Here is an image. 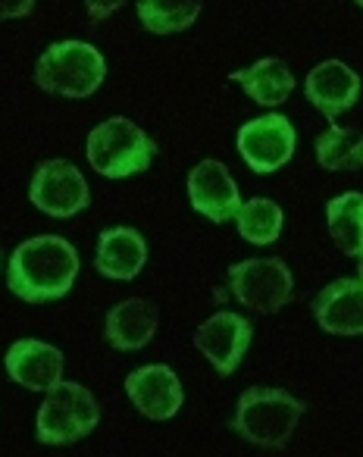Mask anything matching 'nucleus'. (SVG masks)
I'll use <instances>...</instances> for the list:
<instances>
[{
  "label": "nucleus",
  "mask_w": 363,
  "mask_h": 457,
  "mask_svg": "<svg viewBox=\"0 0 363 457\" xmlns=\"http://www.w3.org/2000/svg\"><path fill=\"white\" fill-rule=\"evenodd\" d=\"M78 251L60 236H35L13 251L7 288L26 304H47L70 295L78 276Z\"/></svg>",
  "instance_id": "f257e3e1"
},
{
  "label": "nucleus",
  "mask_w": 363,
  "mask_h": 457,
  "mask_svg": "<svg viewBox=\"0 0 363 457\" xmlns=\"http://www.w3.org/2000/svg\"><path fill=\"white\" fill-rule=\"evenodd\" d=\"M301 413H304V401H298L294 395L282 388L254 386L238 398L232 429L257 448L279 451L292 442Z\"/></svg>",
  "instance_id": "f03ea898"
},
{
  "label": "nucleus",
  "mask_w": 363,
  "mask_h": 457,
  "mask_svg": "<svg viewBox=\"0 0 363 457\" xmlns=\"http://www.w3.org/2000/svg\"><path fill=\"white\" fill-rule=\"evenodd\" d=\"M107 79V60L88 41H57L35 63V85L47 95L85 101Z\"/></svg>",
  "instance_id": "7ed1b4c3"
},
{
  "label": "nucleus",
  "mask_w": 363,
  "mask_h": 457,
  "mask_svg": "<svg viewBox=\"0 0 363 457\" xmlns=\"http://www.w3.org/2000/svg\"><path fill=\"white\" fill-rule=\"evenodd\" d=\"M153 154H157V145L126 116H113L95 126L88 135V163L103 179L141 176L151 170Z\"/></svg>",
  "instance_id": "20e7f679"
},
{
  "label": "nucleus",
  "mask_w": 363,
  "mask_h": 457,
  "mask_svg": "<svg viewBox=\"0 0 363 457\" xmlns=\"http://www.w3.org/2000/svg\"><path fill=\"white\" fill-rule=\"evenodd\" d=\"M101 423V407L95 395L78 382L60 379L47 388V398L38 411V442L45 445H72L91 436Z\"/></svg>",
  "instance_id": "39448f33"
},
{
  "label": "nucleus",
  "mask_w": 363,
  "mask_h": 457,
  "mask_svg": "<svg viewBox=\"0 0 363 457\" xmlns=\"http://www.w3.org/2000/svg\"><path fill=\"white\" fill-rule=\"evenodd\" d=\"M229 288L242 307L269 317L292 301L294 276L279 257H254V261H242L229 270Z\"/></svg>",
  "instance_id": "423d86ee"
},
{
  "label": "nucleus",
  "mask_w": 363,
  "mask_h": 457,
  "mask_svg": "<svg viewBox=\"0 0 363 457\" xmlns=\"http://www.w3.org/2000/svg\"><path fill=\"white\" fill-rule=\"evenodd\" d=\"M29 197L41 213L57 216V220H70L91 204L88 182L70 160H45L35 170Z\"/></svg>",
  "instance_id": "0eeeda50"
},
{
  "label": "nucleus",
  "mask_w": 363,
  "mask_h": 457,
  "mask_svg": "<svg viewBox=\"0 0 363 457\" xmlns=\"http://www.w3.org/2000/svg\"><path fill=\"white\" fill-rule=\"evenodd\" d=\"M294 126L282 113H267L238 129V154L260 176L282 170L294 157Z\"/></svg>",
  "instance_id": "6e6552de"
},
{
  "label": "nucleus",
  "mask_w": 363,
  "mask_h": 457,
  "mask_svg": "<svg viewBox=\"0 0 363 457\" xmlns=\"http://www.w3.org/2000/svg\"><path fill=\"white\" fill-rule=\"evenodd\" d=\"M251 338H254L251 320H244L242 313H232V311L213 313L194 332V345L213 363V370L219 376H232L242 367L244 351L251 348Z\"/></svg>",
  "instance_id": "1a4fd4ad"
},
{
  "label": "nucleus",
  "mask_w": 363,
  "mask_h": 457,
  "mask_svg": "<svg viewBox=\"0 0 363 457\" xmlns=\"http://www.w3.org/2000/svg\"><path fill=\"white\" fill-rule=\"evenodd\" d=\"M126 392L141 417L147 420H172L186 401L182 379L166 363H147L126 376Z\"/></svg>",
  "instance_id": "9d476101"
},
{
  "label": "nucleus",
  "mask_w": 363,
  "mask_h": 457,
  "mask_svg": "<svg viewBox=\"0 0 363 457\" xmlns=\"http://www.w3.org/2000/svg\"><path fill=\"white\" fill-rule=\"evenodd\" d=\"M188 197H192V207L217 226L232 222L242 207L235 179H232L229 166L219 160H204L188 172Z\"/></svg>",
  "instance_id": "9b49d317"
},
{
  "label": "nucleus",
  "mask_w": 363,
  "mask_h": 457,
  "mask_svg": "<svg viewBox=\"0 0 363 457\" xmlns=\"http://www.w3.org/2000/svg\"><path fill=\"white\" fill-rule=\"evenodd\" d=\"M304 95L332 122L360 101V76L342 60H326L310 70L304 82Z\"/></svg>",
  "instance_id": "f8f14e48"
},
{
  "label": "nucleus",
  "mask_w": 363,
  "mask_h": 457,
  "mask_svg": "<svg viewBox=\"0 0 363 457\" xmlns=\"http://www.w3.org/2000/svg\"><path fill=\"white\" fill-rule=\"evenodd\" d=\"M313 317L329 336L363 332V279H335L313 298Z\"/></svg>",
  "instance_id": "ddd939ff"
},
{
  "label": "nucleus",
  "mask_w": 363,
  "mask_h": 457,
  "mask_svg": "<svg viewBox=\"0 0 363 457\" xmlns=\"http://www.w3.org/2000/svg\"><path fill=\"white\" fill-rule=\"evenodd\" d=\"M7 373L16 386L47 392L63 379V351H57L47 342L22 338L7 351Z\"/></svg>",
  "instance_id": "4468645a"
},
{
  "label": "nucleus",
  "mask_w": 363,
  "mask_h": 457,
  "mask_svg": "<svg viewBox=\"0 0 363 457\" xmlns=\"http://www.w3.org/2000/svg\"><path fill=\"white\" fill-rule=\"evenodd\" d=\"M147 263V242L141 238V232L128 226L103 228L97 238L95 251V270L107 279H135Z\"/></svg>",
  "instance_id": "2eb2a0df"
},
{
  "label": "nucleus",
  "mask_w": 363,
  "mask_h": 457,
  "mask_svg": "<svg viewBox=\"0 0 363 457\" xmlns=\"http://www.w3.org/2000/svg\"><path fill=\"white\" fill-rule=\"evenodd\" d=\"M157 326H160V313L151 301L128 298L107 311L103 336H107V345H113L116 351H141L157 336Z\"/></svg>",
  "instance_id": "dca6fc26"
},
{
  "label": "nucleus",
  "mask_w": 363,
  "mask_h": 457,
  "mask_svg": "<svg viewBox=\"0 0 363 457\" xmlns=\"http://www.w3.org/2000/svg\"><path fill=\"white\" fill-rule=\"evenodd\" d=\"M232 82L242 85L244 95L260 104V107H279L294 91L292 70H288V63H282V60H276V57L257 60L248 70L232 72Z\"/></svg>",
  "instance_id": "f3484780"
},
{
  "label": "nucleus",
  "mask_w": 363,
  "mask_h": 457,
  "mask_svg": "<svg viewBox=\"0 0 363 457\" xmlns=\"http://www.w3.org/2000/svg\"><path fill=\"white\" fill-rule=\"evenodd\" d=\"M326 220H329V236L338 251L357 257L363 251V195L360 191H344L335 201L326 204Z\"/></svg>",
  "instance_id": "a211bd4d"
},
{
  "label": "nucleus",
  "mask_w": 363,
  "mask_h": 457,
  "mask_svg": "<svg viewBox=\"0 0 363 457\" xmlns=\"http://www.w3.org/2000/svg\"><path fill=\"white\" fill-rule=\"evenodd\" d=\"M317 160L326 172H357L363 170V132L332 126L317 138Z\"/></svg>",
  "instance_id": "6ab92c4d"
},
{
  "label": "nucleus",
  "mask_w": 363,
  "mask_h": 457,
  "mask_svg": "<svg viewBox=\"0 0 363 457\" xmlns=\"http://www.w3.org/2000/svg\"><path fill=\"white\" fill-rule=\"evenodd\" d=\"M201 0H138V20L151 35H176L198 22Z\"/></svg>",
  "instance_id": "aec40b11"
},
{
  "label": "nucleus",
  "mask_w": 363,
  "mask_h": 457,
  "mask_svg": "<svg viewBox=\"0 0 363 457\" xmlns=\"http://www.w3.org/2000/svg\"><path fill=\"white\" fill-rule=\"evenodd\" d=\"M238 220V232H242L244 242L251 245H273L282 236V226H285V213L276 201L269 197H251L248 204H242L235 213Z\"/></svg>",
  "instance_id": "412c9836"
},
{
  "label": "nucleus",
  "mask_w": 363,
  "mask_h": 457,
  "mask_svg": "<svg viewBox=\"0 0 363 457\" xmlns=\"http://www.w3.org/2000/svg\"><path fill=\"white\" fill-rule=\"evenodd\" d=\"M35 10V0H0V22L22 20Z\"/></svg>",
  "instance_id": "4be33fe9"
},
{
  "label": "nucleus",
  "mask_w": 363,
  "mask_h": 457,
  "mask_svg": "<svg viewBox=\"0 0 363 457\" xmlns=\"http://www.w3.org/2000/svg\"><path fill=\"white\" fill-rule=\"evenodd\" d=\"M122 4H126V0H85V10H88V16L95 22H103V20H110Z\"/></svg>",
  "instance_id": "5701e85b"
},
{
  "label": "nucleus",
  "mask_w": 363,
  "mask_h": 457,
  "mask_svg": "<svg viewBox=\"0 0 363 457\" xmlns=\"http://www.w3.org/2000/svg\"><path fill=\"white\" fill-rule=\"evenodd\" d=\"M357 273H360V279H363V251L357 254Z\"/></svg>",
  "instance_id": "b1692460"
},
{
  "label": "nucleus",
  "mask_w": 363,
  "mask_h": 457,
  "mask_svg": "<svg viewBox=\"0 0 363 457\" xmlns=\"http://www.w3.org/2000/svg\"><path fill=\"white\" fill-rule=\"evenodd\" d=\"M354 4H357V7H360V10H363V0H354Z\"/></svg>",
  "instance_id": "393cba45"
},
{
  "label": "nucleus",
  "mask_w": 363,
  "mask_h": 457,
  "mask_svg": "<svg viewBox=\"0 0 363 457\" xmlns=\"http://www.w3.org/2000/svg\"><path fill=\"white\" fill-rule=\"evenodd\" d=\"M0 263H4V257H0Z\"/></svg>",
  "instance_id": "a878e982"
}]
</instances>
